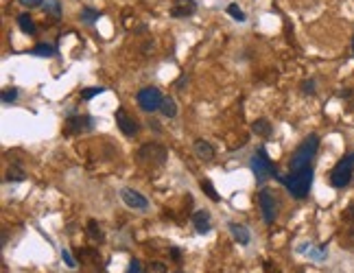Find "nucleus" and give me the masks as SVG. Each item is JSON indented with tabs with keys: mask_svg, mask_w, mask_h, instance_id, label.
Here are the masks:
<instances>
[{
	"mask_svg": "<svg viewBox=\"0 0 354 273\" xmlns=\"http://www.w3.org/2000/svg\"><path fill=\"white\" fill-rule=\"evenodd\" d=\"M317 149H319V136L310 134L309 138L293 151L291 162H288V173H297V171H304V168H310V162H313Z\"/></svg>",
	"mask_w": 354,
	"mask_h": 273,
	"instance_id": "obj_1",
	"label": "nucleus"
},
{
	"mask_svg": "<svg viewBox=\"0 0 354 273\" xmlns=\"http://www.w3.org/2000/svg\"><path fill=\"white\" fill-rule=\"evenodd\" d=\"M230 228V234L234 236V241L239 243V245H249V229L245 228V225H241V223H230L227 225Z\"/></svg>",
	"mask_w": 354,
	"mask_h": 273,
	"instance_id": "obj_14",
	"label": "nucleus"
},
{
	"mask_svg": "<svg viewBox=\"0 0 354 273\" xmlns=\"http://www.w3.org/2000/svg\"><path fill=\"white\" fill-rule=\"evenodd\" d=\"M193 225L199 234H208L210 232V214H208L206 210H197V212L193 214Z\"/></svg>",
	"mask_w": 354,
	"mask_h": 273,
	"instance_id": "obj_12",
	"label": "nucleus"
},
{
	"mask_svg": "<svg viewBox=\"0 0 354 273\" xmlns=\"http://www.w3.org/2000/svg\"><path fill=\"white\" fill-rule=\"evenodd\" d=\"M278 180L287 186V190L291 192V197H295V199H304V197H309L310 183H313V166L304 168V171H297V173H288L287 177L278 175Z\"/></svg>",
	"mask_w": 354,
	"mask_h": 273,
	"instance_id": "obj_2",
	"label": "nucleus"
},
{
	"mask_svg": "<svg viewBox=\"0 0 354 273\" xmlns=\"http://www.w3.org/2000/svg\"><path fill=\"white\" fill-rule=\"evenodd\" d=\"M302 92H304V94H315V81H313V79L302 81Z\"/></svg>",
	"mask_w": 354,
	"mask_h": 273,
	"instance_id": "obj_29",
	"label": "nucleus"
},
{
	"mask_svg": "<svg viewBox=\"0 0 354 273\" xmlns=\"http://www.w3.org/2000/svg\"><path fill=\"white\" fill-rule=\"evenodd\" d=\"M195 11H197V2H195V0H175L173 7H171V16L173 18L193 16Z\"/></svg>",
	"mask_w": 354,
	"mask_h": 273,
	"instance_id": "obj_10",
	"label": "nucleus"
},
{
	"mask_svg": "<svg viewBox=\"0 0 354 273\" xmlns=\"http://www.w3.org/2000/svg\"><path fill=\"white\" fill-rule=\"evenodd\" d=\"M144 273H169V269H166V265L164 262H157V260H151L147 265V269H144Z\"/></svg>",
	"mask_w": 354,
	"mask_h": 273,
	"instance_id": "obj_21",
	"label": "nucleus"
},
{
	"mask_svg": "<svg viewBox=\"0 0 354 273\" xmlns=\"http://www.w3.org/2000/svg\"><path fill=\"white\" fill-rule=\"evenodd\" d=\"M171 256H173L175 260H179V249H175V247H173V249H171Z\"/></svg>",
	"mask_w": 354,
	"mask_h": 273,
	"instance_id": "obj_34",
	"label": "nucleus"
},
{
	"mask_svg": "<svg viewBox=\"0 0 354 273\" xmlns=\"http://www.w3.org/2000/svg\"><path fill=\"white\" fill-rule=\"evenodd\" d=\"M251 131H254L256 136L267 138V136H271V122H269L267 118H258L256 122H251Z\"/></svg>",
	"mask_w": 354,
	"mask_h": 273,
	"instance_id": "obj_16",
	"label": "nucleus"
},
{
	"mask_svg": "<svg viewBox=\"0 0 354 273\" xmlns=\"http://www.w3.org/2000/svg\"><path fill=\"white\" fill-rule=\"evenodd\" d=\"M24 180H26V175H24V171H22L20 166H9L7 182H24Z\"/></svg>",
	"mask_w": 354,
	"mask_h": 273,
	"instance_id": "obj_18",
	"label": "nucleus"
},
{
	"mask_svg": "<svg viewBox=\"0 0 354 273\" xmlns=\"http://www.w3.org/2000/svg\"><path fill=\"white\" fill-rule=\"evenodd\" d=\"M99 18V11H92V9H83V20L86 22H94Z\"/></svg>",
	"mask_w": 354,
	"mask_h": 273,
	"instance_id": "obj_31",
	"label": "nucleus"
},
{
	"mask_svg": "<svg viewBox=\"0 0 354 273\" xmlns=\"http://www.w3.org/2000/svg\"><path fill=\"white\" fill-rule=\"evenodd\" d=\"M16 98H18V90H16V88H11V90H4V92H2V103H4V105L13 103Z\"/></svg>",
	"mask_w": 354,
	"mask_h": 273,
	"instance_id": "obj_26",
	"label": "nucleus"
},
{
	"mask_svg": "<svg viewBox=\"0 0 354 273\" xmlns=\"http://www.w3.org/2000/svg\"><path fill=\"white\" fill-rule=\"evenodd\" d=\"M120 197H123L125 205H129V208H133V210H147L149 208L147 197H142L140 192L133 190V188H123V190H120Z\"/></svg>",
	"mask_w": 354,
	"mask_h": 273,
	"instance_id": "obj_9",
	"label": "nucleus"
},
{
	"mask_svg": "<svg viewBox=\"0 0 354 273\" xmlns=\"http://www.w3.org/2000/svg\"><path fill=\"white\" fill-rule=\"evenodd\" d=\"M138 105H140L142 112H155L162 107V101H164V96H162V92L157 90V88H142L140 92H138L136 96Z\"/></svg>",
	"mask_w": 354,
	"mask_h": 273,
	"instance_id": "obj_6",
	"label": "nucleus"
},
{
	"mask_svg": "<svg viewBox=\"0 0 354 273\" xmlns=\"http://www.w3.org/2000/svg\"><path fill=\"white\" fill-rule=\"evenodd\" d=\"M33 55H37V57H53L55 48L50 44H37L33 48Z\"/></svg>",
	"mask_w": 354,
	"mask_h": 273,
	"instance_id": "obj_19",
	"label": "nucleus"
},
{
	"mask_svg": "<svg viewBox=\"0 0 354 273\" xmlns=\"http://www.w3.org/2000/svg\"><path fill=\"white\" fill-rule=\"evenodd\" d=\"M88 234H90L92 241H99L101 238V229H99V225H96V221H88Z\"/></svg>",
	"mask_w": 354,
	"mask_h": 273,
	"instance_id": "obj_23",
	"label": "nucleus"
},
{
	"mask_svg": "<svg viewBox=\"0 0 354 273\" xmlns=\"http://www.w3.org/2000/svg\"><path fill=\"white\" fill-rule=\"evenodd\" d=\"M18 26L22 29V33H26V35H35V22H33V18L29 16V13H20L18 16Z\"/></svg>",
	"mask_w": 354,
	"mask_h": 273,
	"instance_id": "obj_15",
	"label": "nucleus"
},
{
	"mask_svg": "<svg viewBox=\"0 0 354 273\" xmlns=\"http://www.w3.org/2000/svg\"><path fill=\"white\" fill-rule=\"evenodd\" d=\"M199 186H201V190L206 192V197H208V199H210V201H219V195H217V190H214V186H212V183L208 182V180H201V182H199Z\"/></svg>",
	"mask_w": 354,
	"mask_h": 273,
	"instance_id": "obj_20",
	"label": "nucleus"
},
{
	"mask_svg": "<svg viewBox=\"0 0 354 273\" xmlns=\"http://www.w3.org/2000/svg\"><path fill=\"white\" fill-rule=\"evenodd\" d=\"M138 158H140L142 164H149V166H162V164H166L169 151L157 142H147V144H142L140 147Z\"/></svg>",
	"mask_w": 354,
	"mask_h": 273,
	"instance_id": "obj_4",
	"label": "nucleus"
},
{
	"mask_svg": "<svg viewBox=\"0 0 354 273\" xmlns=\"http://www.w3.org/2000/svg\"><path fill=\"white\" fill-rule=\"evenodd\" d=\"M346 216H348V219H352V221H354V204L350 205V208H348V212H346Z\"/></svg>",
	"mask_w": 354,
	"mask_h": 273,
	"instance_id": "obj_33",
	"label": "nucleus"
},
{
	"mask_svg": "<svg viewBox=\"0 0 354 273\" xmlns=\"http://www.w3.org/2000/svg\"><path fill=\"white\" fill-rule=\"evenodd\" d=\"M44 7H46V11H50L55 18H57V16H59V11H62V9H59V0H46Z\"/></svg>",
	"mask_w": 354,
	"mask_h": 273,
	"instance_id": "obj_25",
	"label": "nucleus"
},
{
	"mask_svg": "<svg viewBox=\"0 0 354 273\" xmlns=\"http://www.w3.org/2000/svg\"><path fill=\"white\" fill-rule=\"evenodd\" d=\"M258 204H260V210H263V216H265V223L271 225L278 216V204H276V197L269 188H263L258 192Z\"/></svg>",
	"mask_w": 354,
	"mask_h": 273,
	"instance_id": "obj_7",
	"label": "nucleus"
},
{
	"mask_svg": "<svg viewBox=\"0 0 354 273\" xmlns=\"http://www.w3.org/2000/svg\"><path fill=\"white\" fill-rule=\"evenodd\" d=\"M160 112L166 116V118H175V116H177V105H175L173 98H171V96H164V101H162Z\"/></svg>",
	"mask_w": 354,
	"mask_h": 273,
	"instance_id": "obj_17",
	"label": "nucleus"
},
{
	"mask_svg": "<svg viewBox=\"0 0 354 273\" xmlns=\"http://www.w3.org/2000/svg\"><path fill=\"white\" fill-rule=\"evenodd\" d=\"M105 88H90V90H83L81 92V98H86V101H90L92 96H96V94H101Z\"/></svg>",
	"mask_w": 354,
	"mask_h": 273,
	"instance_id": "obj_28",
	"label": "nucleus"
},
{
	"mask_svg": "<svg viewBox=\"0 0 354 273\" xmlns=\"http://www.w3.org/2000/svg\"><path fill=\"white\" fill-rule=\"evenodd\" d=\"M193 149H195V155H197V158H201L203 162H210V159L214 158V149H212V144H210V142H206V140H195Z\"/></svg>",
	"mask_w": 354,
	"mask_h": 273,
	"instance_id": "obj_13",
	"label": "nucleus"
},
{
	"mask_svg": "<svg viewBox=\"0 0 354 273\" xmlns=\"http://www.w3.org/2000/svg\"><path fill=\"white\" fill-rule=\"evenodd\" d=\"M62 260L66 262V267H68V269H74V267H77V262H74L72 253L68 251V249H62Z\"/></svg>",
	"mask_w": 354,
	"mask_h": 273,
	"instance_id": "obj_27",
	"label": "nucleus"
},
{
	"mask_svg": "<svg viewBox=\"0 0 354 273\" xmlns=\"http://www.w3.org/2000/svg\"><path fill=\"white\" fill-rule=\"evenodd\" d=\"M114 118H116V125H118V129L123 131L127 138H132V136H136L138 134V120L133 118V116H129L125 110H116V114H114Z\"/></svg>",
	"mask_w": 354,
	"mask_h": 273,
	"instance_id": "obj_8",
	"label": "nucleus"
},
{
	"mask_svg": "<svg viewBox=\"0 0 354 273\" xmlns=\"http://www.w3.org/2000/svg\"><path fill=\"white\" fill-rule=\"evenodd\" d=\"M341 243L346 249H354V228H350L346 234L341 236Z\"/></svg>",
	"mask_w": 354,
	"mask_h": 273,
	"instance_id": "obj_24",
	"label": "nucleus"
},
{
	"mask_svg": "<svg viewBox=\"0 0 354 273\" xmlns=\"http://www.w3.org/2000/svg\"><path fill=\"white\" fill-rule=\"evenodd\" d=\"M251 173H254V177L258 183H263L267 177H271L273 173H276V166H273V162L269 159V155L265 149H260V151L251 158Z\"/></svg>",
	"mask_w": 354,
	"mask_h": 273,
	"instance_id": "obj_5",
	"label": "nucleus"
},
{
	"mask_svg": "<svg viewBox=\"0 0 354 273\" xmlns=\"http://www.w3.org/2000/svg\"><path fill=\"white\" fill-rule=\"evenodd\" d=\"M352 173H354V153L346 155L343 159L337 162V166L330 173V183H332L334 188H346L352 180Z\"/></svg>",
	"mask_w": 354,
	"mask_h": 273,
	"instance_id": "obj_3",
	"label": "nucleus"
},
{
	"mask_svg": "<svg viewBox=\"0 0 354 273\" xmlns=\"http://www.w3.org/2000/svg\"><path fill=\"white\" fill-rule=\"evenodd\" d=\"M92 120L90 116H72V118H68V131H72V134H79V131H88L92 129Z\"/></svg>",
	"mask_w": 354,
	"mask_h": 273,
	"instance_id": "obj_11",
	"label": "nucleus"
},
{
	"mask_svg": "<svg viewBox=\"0 0 354 273\" xmlns=\"http://www.w3.org/2000/svg\"><path fill=\"white\" fill-rule=\"evenodd\" d=\"M352 48H354V40H352Z\"/></svg>",
	"mask_w": 354,
	"mask_h": 273,
	"instance_id": "obj_35",
	"label": "nucleus"
},
{
	"mask_svg": "<svg viewBox=\"0 0 354 273\" xmlns=\"http://www.w3.org/2000/svg\"><path fill=\"white\" fill-rule=\"evenodd\" d=\"M18 2H20L22 7H26V9H35V7H42L44 0H18Z\"/></svg>",
	"mask_w": 354,
	"mask_h": 273,
	"instance_id": "obj_30",
	"label": "nucleus"
},
{
	"mask_svg": "<svg viewBox=\"0 0 354 273\" xmlns=\"http://www.w3.org/2000/svg\"><path fill=\"white\" fill-rule=\"evenodd\" d=\"M127 273H140V262H138V260H132V262H129Z\"/></svg>",
	"mask_w": 354,
	"mask_h": 273,
	"instance_id": "obj_32",
	"label": "nucleus"
},
{
	"mask_svg": "<svg viewBox=\"0 0 354 273\" xmlns=\"http://www.w3.org/2000/svg\"><path fill=\"white\" fill-rule=\"evenodd\" d=\"M227 13H230L236 22H245V13L239 9V4H230V7H227Z\"/></svg>",
	"mask_w": 354,
	"mask_h": 273,
	"instance_id": "obj_22",
	"label": "nucleus"
}]
</instances>
